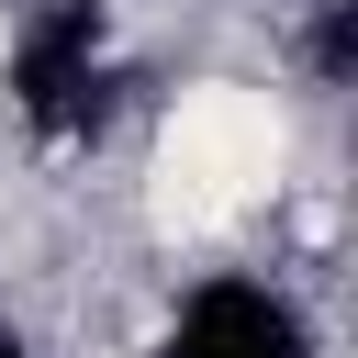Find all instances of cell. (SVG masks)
<instances>
[{
	"label": "cell",
	"instance_id": "obj_2",
	"mask_svg": "<svg viewBox=\"0 0 358 358\" xmlns=\"http://www.w3.org/2000/svg\"><path fill=\"white\" fill-rule=\"evenodd\" d=\"M157 358H302V313L268 280H201Z\"/></svg>",
	"mask_w": 358,
	"mask_h": 358
},
{
	"label": "cell",
	"instance_id": "obj_1",
	"mask_svg": "<svg viewBox=\"0 0 358 358\" xmlns=\"http://www.w3.org/2000/svg\"><path fill=\"white\" fill-rule=\"evenodd\" d=\"M11 101L34 134H78L101 112V0H56L11 45Z\"/></svg>",
	"mask_w": 358,
	"mask_h": 358
},
{
	"label": "cell",
	"instance_id": "obj_3",
	"mask_svg": "<svg viewBox=\"0 0 358 358\" xmlns=\"http://www.w3.org/2000/svg\"><path fill=\"white\" fill-rule=\"evenodd\" d=\"M0 358H34V347H22V336H11V324H0Z\"/></svg>",
	"mask_w": 358,
	"mask_h": 358
}]
</instances>
